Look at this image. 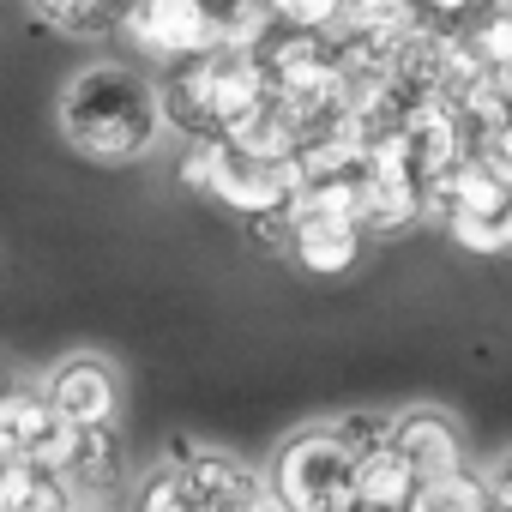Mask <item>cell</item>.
I'll return each mask as SVG.
<instances>
[{
    "mask_svg": "<svg viewBox=\"0 0 512 512\" xmlns=\"http://www.w3.org/2000/svg\"><path fill=\"white\" fill-rule=\"evenodd\" d=\"M55 121H61V139L91 163H133L169 127L163 103H157V85L139 79L133 67H115V61L79 67L61 91Z\"/></svg>",
    "mask_w": 512,
    "mask_h": 512,
    "instance_id": "cell-1",
    "label": "cell"
},
{
    "mask_svg": "<svg viewBox=\"0 0 512 512\" xmlns=\"http://www.w3.org/2000/svg\"><path fill=\"white\" fill-rule=\"evenodd\" d=\"M272 500L284 512H350L356 506V452L338 428H302L272 458Z\"/></svg>",
    "mask_w": 512,
    "mask_h": 512,
    "instance_id": "cell-2",
    "label": "cell"
},
{
    "mask_svg": "<svg viewBox=\"0 0 512 512\" xmlns=\"http://www.w3.org/2000/svg\"><path fill=\"white\" fill-rule=\"evenodd\" d=\"M121 37L145 61H187L223 43V7L217 0H127L121 7Z\"/></svg>",
    "mask_w": 512,
    "mask_h": 512,
    "instance_id": "cell-3",
    "label": "cell"
},
{
    "mask_svg": "<svg viewBox=\"0 0 512 512\" xmlns=\"http://www.w3.org/2000/svg\"><path fill=\"white\" fill-rule=\"evenodd\" d=\"M0 440H7L19 458H31L43 470H61V476L73 470V452H79V428L37 386H7L0 392Z\"/></svg>",
    "mask_w": 512,
    "mask_h": 512,
    "instance_id": "cell-4",
    "label": "cell"
},
{
    "mask_svg": "<svg viewBox=\"0 0 512 512\" xmlns=\"http://www.w3.org/2000/svg\"><path fill=\"white\" fill-rule=\"evenodd\" d=\"M260 61H266V79H272L278 97H344V85H338V49L320 31L278 25L266 37Z\"/></svg>",
    "mask_w": 512,
    "mask_h": 512,
    "instance_id": "cell-5",
    "label": "cell"
},
{
    "mask_svg": "<svg viewBox=\"0 0 512 512\" xmlns=\"http://www.w3.org/2000/svg\"><path fill=\"white\" fill-rule=\"evenodd\" d=\"M229 145V139H223ZM296 187H302V169H296V157H247V151H223V169H217V181H211V199H223V205H235L241 217H253V211H290V199H296Z\"/></svg>",
    "mask_w": 512,
    "mask_h": 512,
    "instance_id": "cell-6",
    "label": "cell"
},
{
    "mask_svg": "<svg viewBox=\"0 0 512 512\" xmlns=\"http://www.w3.org/2000/svg\"><path fill=\"white\" fill-rule=\"evenodd\" d=\"M404 151H410L416 181L428 187V181H446L470 157V133H464V121L446 97H416L410 121H404Z\"/></svg>",
    "mask_w": 512,
    "mask_h": 512,
    "instance_id": "cell-7",
    "label": "cell"
},
{
    "mask_svg": "<svg viewBox=\"0 0 512 512\" xmlns=\"http://www.w3.org/2000/svg\"><path fill=\"white\" fill-rule=\"evenodd\" d=\"M49 404L73 422V428H109L115 422V404H121V380L103 356H67L55 362V374L43 380Z\"/></svg>",
    "mask_w": 512,
    "mask_h": 512,
    "instance_id": "cell-8",
    "label": "cell"
},
{
    "mask_svg": "<svg viewBox=\"0 0 512 512\" xmlns=\"http://www.w3.org/2000/svg\"><path fill=\"white\" fill-rule=\"evenodd\" d=\"M392 452H404L422 482L464 470L458 422H452L446 410H434V404H416V410H398V416H392Z\"/></svg>",
    "mask_w": 512,
    "mask_h": 512,
    "instance_id": "cell-9",
    "label": "cell"
},
{
    "mask_svg": "<svg viewBox=\"0 0 512 512\" xmlns=\"http://www.w3.org/2000/svg\"><path fill=\"white\" fill-rule=\"evenodd\" d=\"M362 223L356 217H296V241H290V260L308 278H344L362 260Z\"/></svg>",
    "mask_w": 512,
    "mask_h": 512,
    "instance_id": "cell-10",
    "label": "cell"
},
{
    "mask_svg": "<svg viewBox=\"0 0 512 512\" xmlns=\"http://www.w3.org/2000/svg\"><path fill=\"white\" fill-rule=\"evenodd\" d=\"M416 488H422V476L410 470L404 452H392V440L356 458V506H374V512H410V506H416Z\"/></svg>",
    "mask_w": 512,
    "mask_h": 512,
    "instance_id": "cell-11",
    "label": "cell"
},
{
    "mask_svg": "<svg viewBox=\"0 0 512 512\" xmlns=\"http://www.w3.org/2000/svg\"><path fill=\"white\" fill-rule=\"evenodd\" d=\"M223 139L235 151H247V157H296V145H302V133H296V121L284 115L278 97H266L260 109H247L241 121H229Z\"/></svg>",
    "mask_w": 512,
    "mask_h": 512,
    "instance_id": "cell-12",
    "label": "cell"
},
{
    "mask_svg": "<svg viewBox=\"0 0 512 512\" xmlns=\"http://www.w3.org/2000/svg\"><path fill=\"white\" fill-rule=\"evenodd\" d=\"M25 7L43 25H55L67 37H85V43H103V37L121 31V0H25Z\"/></svg>",
    "mask_w": 512,
    "mask_h": 512,
    "instance_id": "cell-13",
    "label": "cell"
},
{
    "mask_svg": "<svg viewBox=\"0 0 512 512\" xmlns=\"http://www.w3.org/2000/svg\"><path fill=\"white\" fill-rule=\"evenodd\" d=\"M410 512H494L488 500V476L476 470H452V476H434L416 488V506Z\"/></svg>",
    "mask_w": 512,
    "mask_h": 512,
    "instance_id": "cell-14",
    "label": "cell"
},
{
    "mask_svg": "<svg viewBox=\"0 0 512 512\" xmlns=\"http://www.w3.org/2000/svg\"><path fill=\"white\" fill-rule=\"evenodd\" d=\"M115 470H121V446H115V422L109 428H79V452H73V482L79 488H103V482H115Z\"/></svg>",
    "mask_w": 512,
    "mask_h": 512,
    "instance_id": "cell-15",
    "label": "cell"
},
{
    "mask_svg": "<svg viewBox=\"0 0 512 512\" xmlns=\"http://www.w3.org/2000/svg\"><path fill=\"white\" fill-rule=\"evenodd\" d=\"M272 13L290 31H320V37L350 31V0H272Z\"/></svg>",
    "mask_w": 512,
    "mask_h": 512,
    "instance_id": "cell-16",
    "label": "cell"
},
{
    "mask_svg": "<svg viewBox=\"0 0 512 512\" xmlns=\"http://www.w3.org/2000/svg\"><path fill=\"white\" fill-rule=\"evenodd\" d=\"M133 512H199V506H193V488H187V476H181V464H157V470L139 482Z\"/></svg>",
    "mask_w": 512,
    "mask_h": 512,
    "instance_id": "cell-17",
    "label": "cell"
},
{
    "mask_svg": "<svg viewBox=\"0 0 512 512\" xmlns=\"http://www.w3.org/2000/svg\"><path fill=\"white\" fill-rule=\"evenodd\" d=\"M416 0H350V31H368V37H404L416 25Z\"/></svg>",
    "mask_w": 512,
    "mask_h": 512,
    "instance_id": "cell-18",
    "label": "cell"
},
{
    "mask_svg": "<svg viewBox=\"0 0 512 512\" xmlns=\"http://www.w3.org/2000/svg\"><path fill=\"white\" fill-rule=\"evenodd\" d=\"M452 241L464 253H512V217H476V211H452L446 217Z\"/></svg>",
    "mask_w": 512,
    "mask_h": 512,
    "instance_id": "cell-19",
    "label": "cell"
},
{
    "mask_svg": "<svg viewBox=\"0 0 512 512\" xmlns=\"http://www.w3.org/2000/svg\"><path fill=\"white\" fill-rule=\"evenodd\" d=\"M470 49H476L488 67H512V7H488V13L470 25Z\"/></svg>",
    "mask_w": 512,
    "mask_h": 512,
    "instance_id": "cell-20",
    "label": "cell"
},
{
    "mask_svg": "<svg viewBox=\"0 0 512 512\" xmlns=\"http://www.w3.org/2000/svg\"><path fill=\"white\" fill-rule=\"evenodd\" d=\"M223 133H211V139H187V157H181V187H193V193H205L211 199V181H217V169H223Z\"/></svg>",
    "mask_w": 512,
    "mask_h": 512,
    "instance_id": "cell-21",
    "label": "cell"
},
{
    "mask_svg": "<svg viewBox=\"0 0 512 512\" xmlns=\"http://www.w3.org/2000/svg\"><path fill=\"white\" fill-rule=\"evenodd\" d=\"M332 428H338V440H344L356 458L392 440V416H368V410H356V416H344V422H332Z\"/></svg>",
    "mask_w": 512,
    "mask_h": 512,
    "instance_id": "cell-22",
    "label": "cell"
},
{
    "mask_svg": "<svg viewBox=\"0 0 512 512\" xmlns=\"http://www.w3.org/2000/svg\"><path fill=\"white\" fill-rule=\"evenodd\" d=\"M247 235H253V247H266V253H290L296 217H290V211H253V217H247Z\"/></svg>",
    "mask_w": 512,
    "mask_h": 512,
    "instance_id": "cell-23",
    "label": "cell"
},
{
    "mask_svg": "<svg viewBox=\"0 0 512 512\" xmlns=\"http://www.w3.org/2000/svg\"><path fill=\"white\" fill-rule=\"evenodd\" d=\"M470 151H476L482 163H494V169L512 181V115H506L500 127H488V133H476V139H470Z\"/></svg>",
    "mask_w": 512,
    "mask_h": 512,
    "instance_id": "cell-24",
    "label": "cell"
},
{
    "mask_svg": "<svg viewBox=\"0 0 512 512\" xmlns=\"http://www.w3.org/2000/svg\"><path fill=\"white\" fill-rule=\"evenodd\" d=\"M494 7V0H416V13L422 19H434V25H458V19H476V13H488Z\"/></svg>",
    "mask_w": 512,
    "mask_h": 512,
    "instance_id": "cell-25",
    "label": "cell"
},
{
    "mask_svg": "<svg viewBox=\"0 0 512 512\" xmlns=\"http://www.w3.org/2000/svg\"><path fill=\"white\" fill-rule=\"evenodd\" d=\"M488 500H494V512H512V446L488 464Z\"/></svg>",
    "mask_w": 512,
    "mask_h": 512,
    "instance_id": "cell-26",
    "label": "cell"
},
{
    "mask_svg": "<svg viewBox=\"0 0 512 512\" xmlns=\"http://www.w3.org/2000/svg\"><path fill=\"white\" fill-rule=\"evenodd\" d=\"M494 79H500V91H506V103H512V67H494Z\"/></svg>",
    "mask_w": 512,
    "mask_h": 512,
    "instance_id": "cell-27",
    "label": "cell"
},
{
    "mask_svg": "<svg viewBox=\"0 0 512 512\" xmlns=\"http://www.w3.org/2000/svg\"><path fill=\"white\" fill-rule=\"evenodd\" d=\"M260 512H284V506H278V500H266V506H260Z\"/></svg>",
    "mask_w": 512,
    "mask_h": 512,
    "instance_id": "cell-28",
    "label": "cell"
},
{
    "mask_svg": "<svg viewBox=\"0 0 512 512\" xmlns=\"http://www.w3.org/2000/svg\"><path fill=\"white\" fill-rule=\"evenodd\" d=\"M350 512H374V506H350Z\"/></svg>",
    "mask_w": 512,
    "mask_h": 512,
    "instance_id": "cell-29",
    "label": "cell"
},
{
    "mask_svg": "<svg viewBox=\"0 0 512 512\" xmlns=\"http://www.w3.org/2000/svg\"><path fill=\"white\" fill-rule=\"evenodd\" d=\"M79 512H91V506H79Z\"/></svg>",
    "mask_w": 512,
    "mask_h": 512,
    "instance_id": "cell-30",
    "label": "cell"
},
{
    "mask_svg": "<svg viewBox=\"0 0 512 512\" xmlns=\"http://www.w3.org/2000/svg\"><path fill=\"white\" fill-rule=\"evenodd\" d=\"M121 7H127V0H121Z\"/></svg>",
    "mask_w": 512,
    "mask_h": 512,
    "instance_id": "cell-31",
    "label": "cell"
}]
</instances>
